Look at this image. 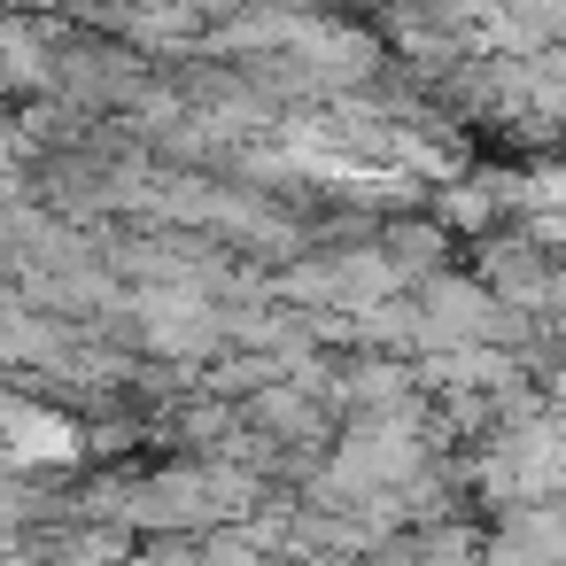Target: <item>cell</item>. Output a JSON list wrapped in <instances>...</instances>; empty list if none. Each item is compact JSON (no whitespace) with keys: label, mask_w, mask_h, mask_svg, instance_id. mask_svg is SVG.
<instances>
[{"label":"cell","mask_w":566,"mask_h":566,"mask_svg":"<svg viewBox=\"0 0 566 566\" xmlns=\"http://www.w3.org/2000/svg\"><path fill=\"white\" fill-rule=\"evenodd\" d=\"M489 287H496V303H512V311H558L566 303V287H558V249L551 241H535L527 226H496L489 241H481V264H473Z\"/></svg>","instance_id":"6da1fadb"},{"label":"cell","mask_w":566,"mask_h":566,"mask_svg":"<svg viewBox=\"0 0 566 566\" xmlns=\"http://www.w3.org/2000/svg\"><path fill=\"white\" fill-rule=\"evenodd\" d=\"M388 256H396V272H403V287H419V280H434L442 272V256H450V226L427 210V218H380V233H373Z\"/></svg>","instance_id":"7a4b0ae2"},{"label":"cell","mask_w":566,"mask_h":566,"mask_svg":"<svg viewBox=\"0 0 566 566\" xmlns=\"http://www.w3.org/2000/svg\"><path fill=\"white\" fill-rule=\"evenodd\" d=\"M202 566H280V558L256 543V527H249V520H226V527H210V535H202Z\"/></svg>","instance_id":"3957f363"},{"label":"cell","mask_w":566,"mask_h":566,"mask_svg":"<svg viewBox=\"0 0 566 566\" xmlns=\"http://www.w3.org/2000/svg\"><path fill=\"white\" fill-rule=\"evenodd\" d=\"M133 566H202V535L195 527H140Z\"/></svg>","instance_id":"277c9868"}]
</instances>
